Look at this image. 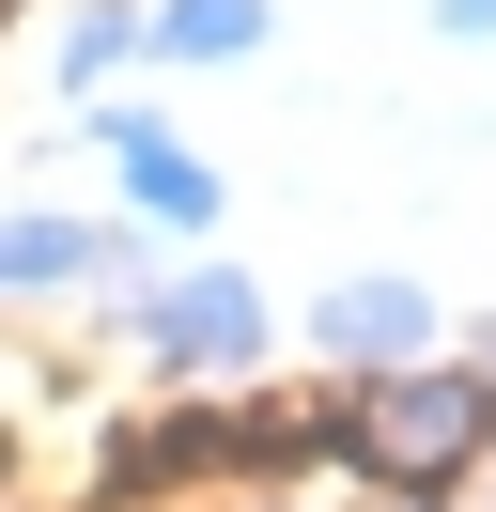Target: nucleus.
<instances>
[{"label": "nucleus", "mask_w": 496, "mask_h": 512, "mask_svg": "<svg viewBox=\"0 0 496 512\" xmlns=\"http://www.w3.org/2000/svg\"><path fill=\"white\" fill-rule=\"evenodd\" d=\"M434 342V295L419 280H341L326 295V357H357V373H388V357Z\"/></svg>", "instance_id": "f257e3e1"}, {"label": "nucleus", "mask_w": 496, "mask_h": 512, "mask_svg": "<svg viewBox=\"0 0 496 512\" xmlns=\"http://www.w3.org/2000/svg\"><path fill=\"white\" fill-rule=\"evenodd\" d=\"M155 342H171L186 373H233V357L264 342V295L248 280H186V295H155Z\"/></svg>", "instance_id": "f03ea898"}, {"label": "nucleus", "mask_w": 496, "mask_h": 512, "mask_svg": "<svg viewBox=\"0 0 496 512\" xmlns=\"http://www.w3.org/2000/svg\"><path fill=\"white\" fill-rule=\"evenodd\" d=\"M465 435H481V404H465V388H403V404L372 419V450H388V466H465Z\"/></svg>", "instance_id": "7ed1b4c3"}, {"label": "nucleus", "mask_w": 496, "mask_h": 512, "mask_svg": "<svg viewBox=\"0 0 496 512\" xmlns=\"http://www.w3.org/2000/svg\"><path fill=\"white\" fill-rule=\"evenodd\" d=\"M140 202H155V218H202V202H217V187H202V171H186V156H171V140H140Z\"/></svg>", "instance_id": "20e7f679"}, {"label": "nucleus", "mask_w": 496, "mask_h": 512, "mask_svg": "<svg viewBox=\"0 0 496 512\" xmlns=\"http://www.w3.org/2000/svg\"><path fill=\"white\" fill-rule=\"evenodd\" d=\"M248 32H264L248 0H171V47H248Z\"/></svg>", "instance_id": "39448f33"}]
</instances>
